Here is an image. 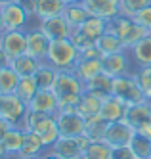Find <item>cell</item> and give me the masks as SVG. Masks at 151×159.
<instances>
[{"instance_id":"6da1fadb","label":"cell","mask_w":151,"mask_h":159,"mask_svg":"<svg viewBox=\"0 0 151 159\" xmlns=\"http://www.w3.org/2000/svg\"><path fill=\"white\" fill-rule=\"evenodd\" d=\"M86 92V86L73 71H60L54 84V94L60 100V109L77 111L80 96Z\"/></svg>"},{"instance_id":"7a4b0ae2","label":"cell","mask_w":151,"mask_h":159,"mask_svg":"<svg viewBox=\"0 0 151 159\" xmlns=\"http://www.w3.org/2000/svg\"><path fill=\"white\" fill-rule=\"evenodd\" d=\"M21 127L25 130H33L37 132L46 150L50 146H54L60 138V129H57V121H56V115H46V113H38V111H33V109H27L25 117H23V123Z\"/></svg>"},{"instance_id":"3957f363","label":"cell","mask_w":151,"mask_h":159,"mask_svg":"<svg viewBox=\"0 0 151 159\" xmlns=\"http://www.w3.org/2000/svg\"><path fill=\"white\" fill-rule=\"evenodd\" d=\"M78 56H80V52L73 44V40L61 39V40H52L46 61L54 65L57 71H73L78 61Z\"/></svg>"},{"instance_id":"277c9868","label":"cell","mask_w":151,"mask_h":159,"mask_svg":"<svg viewBox=\"0 0 151 159\" xmlns=\"http://www.w3.org/2000/svg\"><path fill=\"white\" fill-rule=\"evenodd\" d=\"M107 31L109 33H115L124 44V48L126 50H130L136 42H140L144 37L151 35L149 31H145L144 27H140L136 23V21L128 16H117V17H113L107 21Z\"/></svg>"},{"instance_id":"5b68a950","label":"cell","mask_w":151,"mask_h":159,"mask_svg":"<svg viewBox=\"0 0 151 159\" xmlns=\"http://www.w3.org/2000/svg\"><path fill=\"white\" fill-rule=\"evenodd\" d=\"M113 96H117L119 100H122L124 104H128V106L145 102V98L142 94V88L138 84L134 73L113 79Z\"/></svg>"},{"instance_id":"8992f818","label":"cell","mask_w":151,"mask_h":159,"mask_svg":"<svg viewBox=\"0 0 151 159\" xmlns=\"http://www.w3.org/2000/svg\"><path fill=\"white\" fill-rule=\"evenodd\" d=\"M60 136L65 138H77V136H86V117H82L78 111H65L60 109L56 113Z\"/></svg>"},{"instance_id":"52a82bcc","label":"cell","mask_w":151,"mask_h":159,"mask_svg":"<svg viewBox=\"0 0 151 159\" xmlns=\"http://www.w3.org/2000/svg\"><path fill=\"white\" fill-rule=\"evenodd\" d=\"M88 144H90L88 136H77V138L60 136L57 142L54 146H50L48 150L52 153H56L57 157H61V159H82Z\"/></svg>"},{"instance_id":"ba28073f","label":"cell","mask_w":151,"mask_h":159,"mask_svg":"<svg viewBox=\"0 0 151 159\" xmlns=\"http://www.w3.org/2000/svg\"><path fill=\"white\" fill-rule=\"evenodd\" d=\"M27 109V104L17 94H0V117L10 121L14 127H21Z\"/></svg>"},{"instance_id":"9c48e42d","label":"cell","mask_w":151,"mask_h":159,"mask_svg":"<svg viewBox=\"0 0 151 159\" xmlns=\"http://www.w3.org/2000/svg\"><path fill=\"white\" fill-rule=\"evenodd\" d=\"M132 56L130 52H119V54H109L101 58V65H103V73L109 77H122V75H130L136 69H132Z\"/></svg>"},{"instance_id":"30bf717a","label":"cell","mask_w":151,"mask_h":159,"mask_svg":"<svg viewBox=\"0 0 151 159\" xmlns=\"http://www.w3.org/2000/svg\"><path fill=\"white\" fill-rule=\"evenodd\" d=\"M0 48L8 54L10 60L27 54V31H2Z\"/></svg>"},{"instance_id":"8fae6325","label":"cell","mask_w":151,"mask_h":159,"mask_svg":"<svg viewBox=\"0 0 151 159\" xmlns=\"http://www.w3.org/2000/svg\"><path fill=\"white\" fill-rule=\"evenodd\" d=\"M31 16L17 2H11L2 8V29L4 31H27Z\"/></svg>"},{"instance_id":"7c38bea8","label":"cell","mask_w":151,"mask_h":159,"mask_svg":"<svg viewBox=\"0 0 151 159\" xmlns=\"http://www.w3.org/2000/svg\"><path fill=\"white\" fill-rule=\"evenodd\" d=\"M134 134H136V130L122 119V121H117V123H109L103 140L111 148H121V146H130Z\"/></svg>"},{"instance_id":"4fadbf2b","label":"cell","mask_w":151,"mask_h":159,"mask_svg":"<svg viewBox=\"0 0 151 159\" xmlns=\"http://www.w3.org/2000/svg\"><path fill=\"white\" fill-rule=\"evenodd\" d=\"M38 29L44 33L50 40H61V39H71L73 35V27L69 25V21L63 16H56L50 19H42Z\"/></svg>"},{"instance_id":"5bb4252c","label":"cell","mask_w":151,"mask_h":159,"mask_svg":"<svg viewBox=\"0 0 151 159\" xmlns=\"http://www.w3.org/2000/svg\"><path fill=\"white\" fill-rule=\"evenodd\" d=\"M52 40L40 29H27V54L38 61H46Z\"/></svg>"},{"instance_id":"9a60e30c","label":"cell","mask_w":151,"mask_h":159,"mask_svg":"<svg viewBox=\"0 0 151 159\" xmlns=\"http://www.w3.org/2000/svg\"><path fill=\"white\" fill-rule=\"evenodd\" d=\"M82 6L88 10L90 16H96L101 19H113L121 16L119 0H82Z\"/></svg>"},{"instance_id":"2e32d148","label":"cell","mask_w":151,"mask_h":159,"mask_svg":"<svg viewBox=\"0 0 151 159\" xmlns=\"http://www.w3.org/2000/svg\"><path fill=\"white\" fill-rule=\"evenodd\" d=\"M27 107L38 113H46V115H56L60 111V100L54 94V90H38L27 104Z\"/></svg>"},{"instance_id":"e0dca14e","label":"cell","mask_w":151,"mask_h":159,"mask_svg":"<svg viewBox=\"0 0 151 159\" xmlns=\"http://www.w3.org/2000/svg\"><path fill=\"white\" fill-rule=\"evenodd\" d=\"M126 111H128V104H124L122 100H119L117 96L111 94L103 100L100 115L107 123H117V121H122L126 117Z\"/></svg>"},{"instance_id":"ac0fdd59","label":"cell","mask_w":151,"mask_h":159,"mask_svg":"<svg viewBox=\"0 0 151 159\" xmlns=\"http://www.w3.org/2000/svg\"><path fill=\"white\" fill-rule=\"evenodd\" d=\"M149 113H151V104H149V102L134 104V106H128V111H126L124 121L128 123L136 132H142L144 127H145V123H147V119H149Z\"/></svg>"},{"instance_id":"d6986e66","label":"cell","mask_w":151,"mask_h":159,"mask_svg":"<svg viewBox=\"0 0 151 159\" xmlns=\"http://www.w3.org/2000/svg\"><path fill=\"white\" fill-rule=\"evenodd\" d=\"M73 73L80 79L82 83H88L90 79L98 77L100 73H103V65H101V58H80L75 65Z\"/></svg>"},{"instance_id":"ffe728a7","label":"cell","mask_w":151,"mask_h":159,"mask_svg":"<svg viewBox=\"0 0 151 159\" xmlns=\"http://www.w3.org/2000/svg\"><path fill=\"white\" fill-rule=\"evenodd\" d=\"M25 134H27V130L23 127H11V130L4 136L2 146H4L6 153L10 155V159H14V157L19 155L23 144H25Z\"/></svg>"},{"instance_id":"44dd1931","label":"cell","mask_w":151,"mask_h":159,"mask_svg":"<svg viewBox=\"0 0 151 159\" xmlns=\"http://www.w3.org/2000/svg\"><path fill=\"white\" fill-rule=\"evenodd\" d=\"M84 86H86V92H92L94 96L105 100L107 96L113 94V77H109L105 73H100L98 77H94V79H90L88 83H84Z\"/></svg>"},{"instance_id":"7402d4cb","label":"cell","mask_w":151,"mask_h":159,"mask_svg":"<svg viewBox=\"0 0 151 159\" xmlns=\"http://www.w3.org/2000/svg\"><path fill=\"white\" fill-rule=\"evenodd\" d=\"M57 75H60V71H57L54 65H50L48 61H42L33 77H34V81L38 84V90H54Z\"/></svg>"},{"instance_id":"603a6c76","label":"cell","mask_w":151,"mask_h":159,"mask_svg":"<svg viewBox=\"0 0 151 159\" xmlns=\"http://www.w3.org/2000/svg\"><path fill=\"white\" fill-rule=\"evenodd\" d=\"M128 52H130V56H132L136 67L151 65V35L144 37L140 42H136Z\"/></svg>"},{"instance_id":"cb8c5ba5","label":"cell","mask_w":151,"mask_h":159,"mask_svg":"<svg viewBox=\"0 0 151 159\" xmlns=\"http://www.w3.org/2000/svg\"><path fill=\"white\" fill-rule=\"evenodd\" d=\"M78 33H82L86 39H90L92 42H96L103 33L107 31V19H101V17H96V16H90L82 25L77 29Z\"/></svg>"},{"instance_id":"d4e9b609","label":"cell","mask_w":151,"mask_h":159,"mask_svg":"<svg viewBox=\"0 0 151 159\" xmlns=\"http://www.w3.org/2000/svg\"><path fill=\"white\" fill-rule=\"evenodd\" d=\"M96 46L101 52V56H109V54H119V52H126L122 40L115 35V33L105 31L103 35L96 40Z\"/></svg>"},{"instance_id":"484cf974","label":"cell","mask_w":151,"mask_h":159,"mask_svg":"<svg viewBox=\"0 0 151 159\" xmlns=\"http://www.w3.org/2000/svg\"><path fill=\"white\" fill-rule=\"evenodd\" d=\"M44 152H46V146H44L42 138H40L37 132L27 130V134H25V144H23V148H21V152H19L17 157H40Z\"/></svg>"},{"instance_id":"4316f807","label":"cell","mask_w":151,"mask_h":159,"mask_svg":"<svg viewBox=\"0 0 151 159\" xmlns=\"http://www.w3.org/2000/svg\"><path fill=\"white\" fill-rule=\"evenodd\" d=\"M40 63L42 61L34 60L33 56H29V54H23V56H19V58H14V60L10 61L11 69H14L19 77H33L34 73H37Z\"/></svg>"},{"instance_id":"83f0119b","label":"cell","mask_w":151,"mask_h":159,"mask_svg":"<svg viewBox=\"0 0 151 159\" xmlns=\"http://www.w3.org/2000/svg\"><path fill=\"white\" fill-rule=\"evenodd\" d=\"M101 104H103V100L94 96L92 92H84L82 96H80V102H78V106H77V111L80 113L82 117H94V115H100V111H101Z\"/></svg>"},{"instance_id":"f1b7e54d","label":"cell","mask_w":151,"mask_h":159,"mask_svg":"<svg viewBox=\"0 0 151 159\" xmlns=\"http://www.w3.org/2000/svg\"><path fill=\"white\" fill-rule=\"evenodd\" d=\"M63 10H65V2L63 0H38V6H37V17L38 21L42 19H50L56 16H63Z\"/></svg>"},{"instance_id":"f546056e","label":"cell","mask_w":151,"mask_h":159,"mask_svg":"<svg viewBox=\"0 0 151 159\" xmlns=\"http://www.w3.org/2000/svg\"><path fill=\"white\" fill-rule=\"evenodd\" d=\"M63 17L69 21V25H71L73 29H78L90 17V14H88V10L82 6V2H75V4H67L65 6Z\"/></svg>"},{"instance_id":"4dcf8cb0","label":"cell","mask_w":151,"mask_h":159,"mask_svg":"<svg viewBox=\"0 0 151 159\" xmlns=\"http://www.w3.org/2000/svg\"><path fill=\"white\" fill-rule=\"evenodd\" d=\"M19 79L21 77L11 69V65L0 67V94H16Z\"/></svg>"},{"instance_id":"1f68e13d","label":"cell","mask_w":151,"mask_h":159,"mask_svg":"<svg viewBox=\"0 0 151 159\" xmlns=\"http://www.w3.org/2000/svg\"><path fill=\"white\" fill-rule=\"evenodd\" d=\"M107 127H109V123L103 119L101 115L88 117V119H86V136H88V140H90V142H94V140H103Z\"/></svg>"},{"instance_id":"d6a6232c","label":"cell","mask_w":151,"mask_h":159,"mask_svg":"<svg viewBox=\"0 0 151 159\" xmlns=\"http://www.w3.org/2000/svg\"><path fill=\"white\" fill-rule=\"evenodd\" d=\"M84 157L86 159H111L113 157V148L105 140H94V142L88 144Z\"/></svg>"},{"instance_id":"836d02e7","label":"cell","mask_w":151,"mask_h":159,"mask_svg":"<svg viewBox=\"0 0 151 159\" xmlns=\"http://www.w3.org/2000/svg\"><path fill=\"white\" fill-rule=\"evenodd\" d=\"M130 148L138 159H151V138L142 132H136L130 142Z\"/></svg>"},{"instance_id":"e575fe53","label":"cell","mask_w":151,"mask_h":159,"mask_svg":"<svg viewBox=\"0 0 151 159\" xmlns=\"http://www.w3.org/2000/svg\"><path fill=\"white\" fill-rule=\"evenodd\" d=\"M37 92H38V84H37V81H34V77H21L19 79L17 88H16V94L25 102V104H29Z\"/></svg>"},{"instance_id":"d590c367","label":"cell","mask_w":151,"mask_h":159,"mask_svg":"<svg viewBox=\"0 0 151 159\" xmlns=\"http://www.w3.org/2000/svg\"><path fill=\"white\" fill-rule=\"evenodd\" d=\"M134 77H136L138 84H140V88H142V94H144L145 102H149V104H151V65L136 67Z\"/></svg>"},{"instance_id":"8d00e7d4","label":"cell","mask_w":151,"mask_h":159,"mask_svg":"<svg viewBox=\"0 0 151 159\" xmlns=\"http://www.w3.org/2000/svg\"><path fill=\"white\" fill-rule=\"evenodd\" d=\"M119 4H121V14L122 16L134 17L140 10L151 6V0H119Z\"/></svg>"},{"instance_id":"74e56055","label":"cell","mask_w":151,"mask_h":159,"mask_svg":"<svg viewBox=\"0 0 151 159\" xmlns=\"http://www.w3.org/2000/svg\"><path fill=\"white\" fill-rule=\"evenodd\" d=\"M132 19H134L140 27H144L145 31H149V33H151V6H147V8L140 10V12H138Z\"/></svg>"},{"instance_id":"f35d334b","label":"cell","mask_w":151,"mask_h":159,"mask_svg":"<svg viewBox=\"0 0 151 159\" xmlns=\"http://www.w3.org/2000/svg\"><path fill=\"white\" fill-rule=\"evenodd\" d=\"M111 159H138L132 152L130 146H121V148H113V157Z\"/></svg>"},{"instance_id":"ab89813d","label":"cell","mask_w":151,"mask_h":159,"mask_svg":"<svg viewBox=\"0 0 151 159\" xmlns=\"http://www.w3.org/2000/svg\"><path fill=\"white\" fill-rule=\"evenodd\" d=\"M16 2L25 10V12L31 16V17H34L37 16V6H38V0H16Z\"/></svg>"},{"instance_id":"60d3db41","label":"cell","mask_w":151,"mask_h":159,"mask_svg":"<svg viewBox=\"0 0 151 159\" xmlns=\"http://www.w3.org/2000/svg\"><path fill=\"white\" fill-rule=\"evenodd\" d=\"M11 127H14V125H11L10 121H6V119H2L0 117V144H2V140H4V136L11 130Z\"/></svg>"},{"instance_id":"b9f144b4","label":"cell","mask_w":151,"mask_h":159,"mask_svg":"<svg viewBox=\"0 0 151 159\" xmlns=\"http://www.w3.org/2000/svg\"><path fill=\"white\" fill-rule=\"evenodd\" d=\"M10 58H8V54L2 50V48H0V67H4V65H10Z\"/></svg>"},{"instance_id":"7bdbcfd3","label":"cell","mask_w":151,"mask_h":159,"mask_svg":"<svg viewBox=\"0 0 151 159\" xmlns=\"http://www.w3.org/2000/svg\"><path fill=\"white\" fill-rule=\"evenodd\" d=\"M142 134H145V136H149V138H151V113H149V119H147V123H145Z\"/></svg>"},{"instance_id":"ee69618b","label":"cell","mask_w":151,"mask_h":159,"mask_svg":"<svg viewBox=\"0 0 151 159\" xmlns=\"http://www.w3.org/2000/svg\"><path fill=\"white\" fill-rule=\"evenodd\" d=\"M38 159H61V157H57V155H56V153H52L50 150H46V152H44Z\"/></svg>"},{"instance_id":"f6af8a7d","label":"cell","mask_w":151,"mask_h":159,"mask_svg":"<svg viewBox=\"0 0 151 159\" xmlns=\"http://www.w3.org/2000/svg\"><path fill=\"white\" fill-rule=\"evenodd\" d=\"M0 159H10V155L6 153V150H4V146L0 144Z\"/></svg>"},{"instance_id":"bcb514c9","label":"cell","mask_w":151,"mask_h":159,"mask_svg":"<svg viewBox=\"0 0 151 159\" xmlns=\"http://www.w3.org/2000/svg\"><path fill=\"white\" fill-rule=\"evenodd\" d=\"M11 2H16V0H0V8H4V6H8Z\"/></svg>"},{"instance_id":"7dc6e473","label":"cell","mask_w":151,"mask_h":159,"mask_svg":"<svg viewBox=\"0 0 151 159\" xmlns=\"http://www.w3.org/2000/svg\"><path fill=\"white\" fill-rule=\"evenodd\" d=\"M63 2H65V6H67V4H75V2H82V0H63Z\"/></svg>"},{"instance_id":"c3c4849f","label":"cell","mask_w":151,"mask_h":159,"mask_svg":"<svg viewBox=\"0 0 151 159\" xmlns=\"http://www.w3.org/2000/svg\"><path fill=\"white\" fill-rule=\"evenodd\" d=\"M4 29H2V8H0V33H2Z\"/></svg>"},{"instance_id":"681fc988","label":"cell","mask_w":151,"mask_h":159,"mask_svg":"<svg viewBox=\"0 0 151 159\" xmlns=\"http://www.w3.org/2000/svg\"><path fill=\"white\" fill-rule=\"evenodd\" d=\"M14 159H38V157H14Z\"/></svg>"},{"instance_id":"f907efd6","label":"cell","mask_w":151,"mask_h":159,"mask_svg":"<svg viewBox=\"0 0 151 159\" xmlns=\"http://www.w3.org/2000/svg\"><path fill=\"white\" fill-rule=\"evenodd\" d=\"M82 159H86V157H82Z\"/></svg>"}]
</instances>
